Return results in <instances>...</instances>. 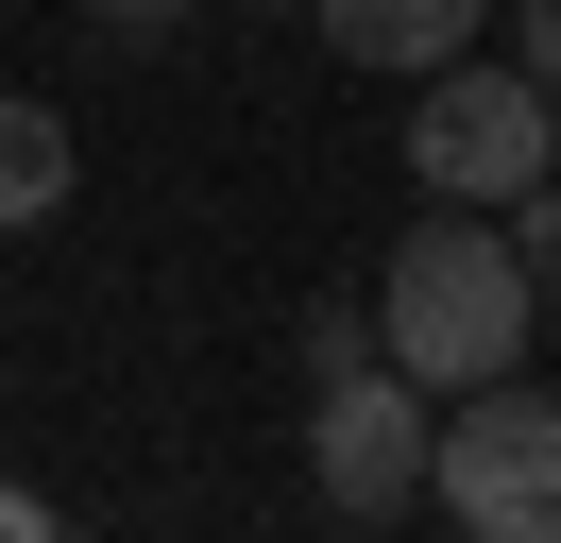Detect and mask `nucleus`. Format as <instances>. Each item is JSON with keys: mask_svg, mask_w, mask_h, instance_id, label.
Instances as JSON below:
<instances>
[{"mask_svg": "<svg viewBox=\"0 0 561 543\" xmlns=\"http://www.w3.org/2000/svg\"><path fill=\"white\" fill-rule=\"evenodd\" d=\"M69 102H35V85H0V238L18 221H51V204H69Z\"/></svg>", "mask_w": 561, "mask_h": 543, "instance_id": "6", "label": "nucleus"}, {"mask_svg": "<svg viewBox=\"0 0 561 543\" xmlns=\"http://www.w3.org/2000/svg\"><path fill=\"white\" fill-rule=\"evenodd\" d=\"M527 204H545V238H561V153H545V187H527Z\"/></svg>", "mask_w": 561, "mask_h": 543, "instance_id": "11", "label": "nucleus"}, {"mask_svg": "<svg viewBox=\"0 0 561 543\" xmlns=\"http://www.w3.org/2000/svg\"><path fill=\"white\" fill-rule=\"evenodd\" d=\"M69 18H85V51H171L187 0H69Z\"/></svg>", "mask_w": 561, "mask_h": 543, "instance_id": "8", "label": "nucleus"}, {"mask_svg": "<svg viewBox=\"0 0 561 543\" xmlns=\"http://www.w3.org/2000/svg\"><path fill=\"white\" fill-rule=\"evenodd\" d=\"M425 509H443L459 543H561V391H527V373L443 391V425H425Z\"/></svg>", "mask_w": 561, "mask_h": 543, "instance_id": "2", "label": "nucleus"}, {"mask_svg": "<svg viewBox=\"0 0 561 543\" xmlns=\"http://www.w3.org/2000/svg\"><path fill=\"white\" fill-rule=\"evenodd\" d=\"M511 68H527V85L561 102V0H527V18H511Z\"/></svg>", "mask_w": 561, "mask_h": 543, "instance_id": "9", "label": "nucleus"}, {"mask_svg": "<svg viewBox=\"0 0 561 543\" xmlns=\"http://www.w3.org/2000/svg\"><path fill=\"white\" fill-rule=\"evenodd\" d=\"M527 305H545L527 238H493V204H443L375 272V357L425 373V391H477V373H527Z\"/></svg>", "mask_w": 561, "mask_h": 543, "instance_id": "1", "label": "nucleus"}, {"mask_svg": "<svg viewBox=\"0 0 561 543\" xmlns=\"http://www.w3.org/2000/svg\"><path fill=\"white\" fill-rule=\"evenodd\" d=\"M425 425H443V391L391 357L323 373L307 391V493L341 509V527H391V509H425Z\"/></svg>", "mask_w": 561, "mask_h": 543, "instance_id": "4", "label": "nucleus"}, {"mask_svg": "<svg viewBox=\"0 0 561 543\" xmlns=\"http://www.w3.org/2000/svg\"><path fill=\"white\" fill-rule=\"evenodd\" d=\"M51 527V493H18V475H0V543H35Z\"/></svg>", "mask_w": 561, "mask_h": 543, "instance_id": "10", "label": "nucleus"}, {"mask_svg": "<svg viewBox=\"0 0 561 543\" xmlns=\"http://www.w3.org/2000/svg\"><path fill=\"white\" fill-rule=\"evenodd\" d=\"M477 18H493V0H307L323 51H341V68H391V85H425L443 51H477Z\"/></svg>", "mask_w": 561, "mask_h": 543, "instance_id": "5", "label": "nucleus"}, {"mask_svg": "<svg viewBox=\"0 0 561 543\" xmlns=\"http://www.w3.org/2000/svg\"><path fill=\"white\" fill-rule=\"evenodd\" d=\"M357 357H375V289H323L307 305V373H357Z\"/></svg>", "mask_w": 561, "mask_h": 543, "instance_id": "7", "label": "nucleus"}, {"mask_svg": "<svg viewBox=\"0 0 561 543\" xmlns=\"http://www.w3.org/2000/svg\"><path fill=\"white\" fill-rule=\"evenodd\" d=\"M545 153H561V102L527 85L511 51H443V68L409 85V170H425V204H527Z\"/></svg>", "mask_w": 561, "mask_h": 543, "instance_id": "3", "label": "nucleus"}]
</instances>
